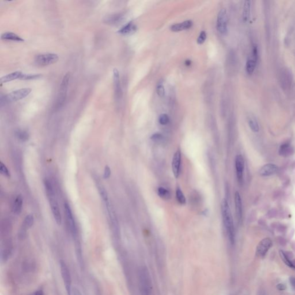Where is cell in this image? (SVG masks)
Instances as JSON below:
<instances>
[{
    "instance_id": "1",
    "label": "cell",
    "mask_w": 295,
    "mask_h": 295,
    "mask_svg": "<svg viewBox=\"0 0 295 295\" xmlns=\"http://www.w3.org/2000/svg\"><path fill=\"white\" fill-rule=\"evenodd\" d=\"M221 212L224 225L226 229L229 240L232 244H233L235 239V227L231 211L226 198L223 199L221 203Z\"/></svg>"
},
{
    "instance_id": "2",
    "label": "cell",
    "mask_w": 295,
    "mask_h": 295,
    "mask_svg": "<svg viewBox=\"0 0 295 295\" xmlns=\"http://www.w3.org/2000/svg\"><path fill=\"white\" fill-rule=\"evenodd\" d=\"M138 280L141 295H152V282L146 267L140 268L138 272Z\"/></svg>"
},
{
    "instance_id": "3",
    "label": "cell",
    "mask_w": 295,
    "mask_h": 295,
    "mask_svg": "<svg viewBox=\"0 0 295 295\" xmlns=\"http://www.w3.org/2000/svg\"><path fill=\"white\" fill-rule=\"evenodd\" d=\"M59 60L57 54L53 53H46L38 54L35 57V62L41 67H45L56 63Z\"/></svg>"
},
{
    "instance_id": "4",
    "label": "cell",
    "mask_w": 295,
    "mask_h": 295,
    "mask_svg": "<svg viewBox=\"0 0 295 295\" xmlns=\"http://www.w3.org/2000/svg\"><path fill=\"white\" fill-rule=\"evenodd\" d=\"M60 269L62 280L67 290V295L71 294V279L68 267L65 262L63 261H60Z\"/></svg>"
},
{
    "instance_id": "5",
    "label": "cell",
    "mask_w": 295,
    "mask_h": 295,
    "mask_svg": "<svg viewBox=\"0 0 295 295\" xmlns=\"http://www.w3.org/2000/svg\"><path fill=\"white\" fill-rule=\"evenodd\" d=\"M70 74L68 72L63 77L62 82L60 85V91L59 92V95L58 96V100L57 102V104L58 106H62L64 102L65 101V99L67 97V90L68 87L69 83L70 81Z\"/></svg>"
},
{
    "instance_id": "6",
    "label": "cell",
    "mask_w": 295,
    "mask_h": 295,
    "mask_svg": "<svg viewBox=\"0 0 295 295\" xmlns=\"http://www.w3.org/2000/svg\"><path fill=\"white\" fill-rule=\"evenodd\" d=\"M31 92V90L29 88H23L20 90H18L13 91L11 93L8 94L4 97V99L7 102H13L20 100L28 96Z\"/></svg>"
},
{
    "instance_id": "7",
    "label": "cell",
    "mask_w": 295,
    "mask_h": 295,
    "mask_svg": "<svg viewBox=\"0 0 295 295\" xmlns=\"http://www.w3.org/2000/svg\"><path fill=\"white\" fill-rule=\"evenodd\" d=\"M227 11L222 9L219 12L217 19V29L218 32L222 35H226L227 33Z\"/></svg>"
},
{
    "instance_id": "8",
    "label": "cell",
    "mask_w": 295,
    "mask_h": 295,
    "mask_svg": "<svg viewBox=\"0 0 295 295\" xmlns=\"http://www.w3.org/2000/svg\"><path fill=\"white\" fill-rule=\"evenodd\" d=\"M65 206V213H66V216L67 219V221L68 223L69 227L70 228V231L74 237L76 236L77 234V228L76 225L74 221V219L73 218V216L72 214V212L70 208V206H69L68 203H66L64 204Z\"/></svg>"
},
{
    "instance_id": "9",
    "label": "cell",
    "mask_w": 295,
    "mask_h": 295,
    "mask_svg": "<svg viewBox=\"0 0 295 295\" xmlns=\"http://www.w3.org/2000/svg\"><path fill=\"white\" fill-rule=\"evenodd\" d=\"M235 168L238 182L242 183L243 181V172L245 170V160L240 155H237L235 158Z\"/></svg>"
},
{
    "instance_id": "10",
    "label": "cell",
    "mask_w": 295,
    "mask_h": 295,
    "mask_svg": "<svg viewBox=\"0 0 295 295\" xmlns=\"http://www.w3.org/2000/svg\"><path fill=\"white\" fill-rule=\"evenodd\" d=\"M181 163V152L179 149L175 153L172 160V170L174 177L178 178L180 174Z\"/></svg>"
},
{
    "instance_id": "11",
    "label": "cell",
    "mask_w": 295,
    "mask_h": 295,
    "mask_svg": "<svg viewBox=\"0 0 295 295\" xmlns=\"http://www.w3.org/2000/svg\"><path fill=\"white\" fill-rule=\"evenodd\" d=\"M113 78L115 97L116 100H118L122 97V91L119 73L117 69H114Z\"/></svg>"
},
{
    "instance_id": "12",
    "label": "cell",
    "mask_w": 295,
    "mask_h": 295,
    "mask_svg": "<svg viewBox=\"0 0 295 295\" xmlns=\"http://www.w3.org/2000/svg\"><path fill=\"white\" fill-rule=\"evenodd\" d=\"M272 246V241L270 238H266L262 239L257 246L256 254L261 256H263Z\"/></svg>"
},
{
    "instance_id": "13",
    "label": "cell",
    "mask_w": 295,
    "mask_h": 295,
    "mask_svg": "<svg viewBox=\"0 0 295 295\" xmlns=\"http://www.w3.org/2000/svg\"><path fill=\"white\" fill-rule=\"evenodd\" d=\"M49 202L50 204V206L51 208V210L53 214L54 218L57 223L58 225H61L62 223V217L61 214V212L60 210V208L58 204L54 198V196L48 198Z\"/></svg>"
},
{
    "instance_id": "14",
    "label": "cell",
    "mask_w": 295,
    "mask_h": 295,
    "mask_svg": "<svg viewBox=\"0 0 295 295\" xmlns=\"http://www.w3.org/2000/svg\"><path fill=\"white\" fill-rule=\"evenodd\" d=\"M278 167L276 165L269 163L263 165L259 171V174L261 177H266L274 175L277 171Z\"/></svg>"
},
{
    "instance_id": "15",
    "label": "cell",
    "mask_w": 295,
    "mask_h": 295,
    "mask_svg": "<svg viewBox=\"0 0 295 295\" xmlns=\"http://www.w3.org/2000/svg\"><path fill=\"white\" fill-rule=\"evenodd\" d=\"M235 207L236 217L238 221L240 222L242 219V203L240 195L238 191L235 194Z\"/></svg>"
},
{
    "instance_id": "16",
    "label": "cell",
    "mask_w": 295,
    "mask_h": 295,
    "mask_svg": "<svg viewBox=\"0 0 295 295\" xmlns=\"http://www.w3.org/2000/svg\"><path fill=\"white\" fill-rule=\"evenodd\" d=\"M24 74L22 71H16L15 72H12L10 74H8L6 76H4L1 78V83H6L8 82H10L15 80H22Z\"/></svg>"
},
{
    "instance_id": "17",
    "label": "cell",
    "mask_w": 295,
    "mask_h": 295,
    "mask_svg": "<svg viewBox=\"0 0 295 295\" xmlns=\"http://www.w3.org/2000/svg\"><path fill=\"white\" fill-rule=\"evenodd\" d=\"M193 25V22L191 20H186L182 23H178L172 25L171 27V30L174 32H179L184 30L190 29Z\"/></svg>"
},
{
    "instance_id": "18",
    "label": "cell",
    "mask_w": 295,
    "mask_h": 295,
    "mask_svg": "<svg viewBox=\"0 0 295 295\" xmlns=\"http://www.w3.org/2000/svg\"><path fill=\"white\" fill-rule=\"evenodd\" d=\"M123 19V15L121 13L114 14L108 16L104 19V22L110 25H117L121 23Z\"/></svg>"
},
{
    "instance_id": "19",
    "label": "cell",
    "mask_w": 295,
    "mask_h": 295,
    "mask_svg": "<svg viewBox=\"0 0 295 295\" xmlns=\"http://www.w3.org/2000/svg\"><path fill=\"white\" fill-rule=\"evenodd\" d=\"M136 29V27L132 22H130L125 25H124L122 28H121L118 32L122 35H129L135 32Z\"/></svg>"
},
{
    "instance_id": "20",
    "label": "cell",
    "mask_w": 295,
    "mask_h": 295,
    "mask_svg": "<svg viewBox=\"0 0 295 295\" xmlns=\"http://www.w3.org/2000/svg\"><path fill=\"white\" fill-rule=\"evenodd\" d=\"M1 39L5 40V41H11L18 42H21L24 41V40L21 36H20L18 35H17L13 32H6L2 34Z\"/></svg>"
},
{
    "instance_id": "21",
    "label": "cell",
    "mask_w": 295,
    "mask_h": 295,
    "mask_svg": "<svg viewBox=\"0 0 295 295\" xmlns=\"http://www.w3.org/2000/svg\"><path fill=\"white\" fill-rule=\"evenodd\" d=\"M279 152L280 155L284 157H287L292 155L294 153V149L289 144L285 143L280 146Z\"/></svg>"
},
{
    "instance_id": "22",
    "label": "cell",
    "mask_w": 295,
    "mask_h": 295,
    "mask_svg": "<svg viewBox=\"0 0 295 295\" xmlns=\"http://www.w3.org/2000/svg\"><path fill=\"white\" fill-rule=\"evenodd\" d=\"M23 207V198L21 195H18L12 206V210L16 214H20Z\"/></svg>"
},
{
    "instance_id": "23",
    "label": "cell",
    "mask_w": 295,
    "mask_h": 295,
    "mask_svg": "<svg viewBox=\"0 0 295 295\" xmlns=\"http://www.w3.org/2000/svg\"><path fill=\"white\" fill-rule=\"evenodd\" d=\"M251 12V1H246L244 2L243 9V21L247 22L250 18Z\"/></svg>"
},
{
    "instance_id": "24",
    "label": "cell",
    "mask_w": 295,
    "mask_h": 295,
    "mask_svg": "<svg viewBox=\"0 0 295 295\" xmlns=\"http://www.w3.org/2000/svg\"><path fill=\"white\" fill-rule=\"evenodd\" d=\"M256 62L257 61L255 60L252 57L247 60L246 65V70L248 74H251L254 72L256 67Z\"/></svg>"
},
{
    "instance_id": "25",
    "label": "cell",
    "mask_w": 295,
    "mask_h": 295,
    "mask_svg": "<svg viewBox=\"0 0 295 295\" xmlns=\"http://www.w3.org/2000/svg\"><path fill=\"white\" fill-rule=\"evenodd\" d=\"M158 194L161 198L165 200H168L171 197L169 191L163 187H159L158 188Z\"/></svg>"
},
{
    "instance_id": "26",
    "label": "cell",
    "mask_w": 295,
    "mask_h": 295,
    "mask_svg": "<svg viewBox=\"0 0 295 295\" xmlns=\"http://www.w3.org/2000/svg\"><path fill=\"white\" fill-rule=\"evenodd\" d=\"M248 123L251 130L254 132L257 133L259 130V126L256 119L253 117L250 118L248 120Z\"/></svg>"
},
{
    "instance_id": "27",
    "label": "cell",
    "mask_w": 295,
    "mask_h": 295,
    "mask_svg": "<svg viewBox=\"0 0 295 295\" xmlns=\"http://www.w3.org/2000/svg\"><path fill=\"white\" fill-rule=\"evenodd\" d=\"M176 198L178 202L181 205H185L186 203V198L182 192L181 188L177 186L176 188Z\"/></svg>"
},
{
    "instance_id": "28",
    "label": "cell",
    "mask_w": 295,
    "mask_h": 295,
    "mask_svg": "<svg viewBox=\"0 0 295 295\" xmlns=\"http://www.w3.org/2000/svg\"><path fill=\"white\" fill-rule=\"evenodd\" d=\"M98 189H99V192L100 193V195L104 203H106L109 201L108 194H107L106 189L102 185L98 186Z\"/></svg>"
},
{
    "instance_id": "29",
    "label": "cell",
    "mask_w": 295,
    "mask_h": 295,
    "mask_svg": "<svg viewBox=\"0 0 295 295\" xmlns=\"http://www.w3.org/2000/svg\"><path fill=\"white\" fill-rule=\"evenodd\" d=\"M16 136L21 141H25L28 139V133L24 130H19L16 132Z\"/></svg>"
},
{
    "instance_id": "30",
    "label": "cell",
    "mask_w": 295,
    "mask_h": 295,
    "mask_svg": "<svg viewBox=\"0 0 295 295\" xmlns=\"http://www.w3.org/2000/svg\"><path fill=\"white\" fill-rule=\"evenodd\" d=\"M34 216L32 214L27 215L24 220V226L26 228H30L34 224Z\"/></svg>"
},
{
    "instance_id": "31",
    "label": "cell",
    "mask_w": 295,
    "mask_h": 295,
    "mask_svg": "<svg viewBox=\"0 0 295 295\" xmlns=\"http://www.w3.org/2000/svg\"><path fill=\"white\" fill-rule=\"evenodd\" d=\"M170 118L166 114H163L160 115L159 118V123L162 125H165L169 123Z\"/></svg>"
},
{
    "instance_id": "32",
    "label": "cell",
    "mask_w": 295,
    "mask_h": 295,
    "mask_svg": "<svg viewBox=\"0 0 295 295\" xmlns=\"http://www.w3.org/2000/svg\"><path fill=\"white\" fill-rule=\"evenodd\" d=\"M42 76L39 74H24L23 78L22 80H36Z\"/></svg>"
},
{
    "instance_id": "33",
    "label": "cell",
    "mask_w": 295,
    "mask_h": 295,
    "mask_svg": "<svg viewBox=\"0 0 295 295\" xmlns=\"http://www.w3.org/2000/svg\"><path fill=\"white\" fill-rule=\"evenodd\" d=\"M0 171H1V174H2L4 176L6 177H10V173H9L8 169L7 168L6 165L2 162H1V164H0Z\"/></svg>"
},
{
    "instance_id": "34",
    "label": "cell",
    "mask_w": 295,
    "mask_h": 295,
    "mask_svg": "<svg viewBox=\"0 0 295 295\" xmlns=\"http://www.w3.org/2000/svg\"><path fill=\"white\" fill-rule=\"evenodd\" d=\"M206 39V33L205 31H201L198 39H197V43L199 45H202L205 42Z\"/></svg>"
},
{
    "instance_id": "35",
    "label": "cell",
    "mask_w": 295,
    "mask_h": 295,
    "mask_svg": "<svg viewBox=\"0 0 295 295\" xmlns=\"http://www.w3.org/2000/svg\"><path fill=\"white\" fill-rule=\"evenodd\" d=\"M156 91H157L158 95L160 97H164V96L165 95V89H164V87L162 83H160L158 84V85L157 86Z\"/></svg>"
},
{
    "instance_id": "36",
    "label": "cell",
    "mask_w": 295,
    "mask_h": 295,
    "mask_svg": "<svg viewBox=\"0 0 295 295\" xmlns=\"http://www.w3.org/2000/svg\"><path fill=\"white\" fill-rule=\"evenodd\" d=\"M111 175V170H110V168L108 166V165H106L104 168V174H103V178L104 179H108L110 178Z\"/></svg>"
},
{
    "instance_id": "37",
    "label": "cell",
    "mask_w": 295,
    "mask_h": 295,
    "mask_svg": "<svg viewBox=\"0 0 295 295\" xmlns=\"http://www.w3.org/2000/svg\"><path fill=\"white\" fill-rule=\"evenodd\" d=\"M162 138H163V136L160 133H155L151 137V139L152 140L155 141H160L161 139H162Z\"/></svg>"
},
{
    "instance_id": "38",
    "label": "cell",
    "mask_w": 295,
    "mask_h": 295,
    "mask_svg": "<svg viewBox=\"0 0 295 295\" xmlns=\"http://www.w3.org/2000/svg\"><path fill=\"white\" fill-rule=\"evenodd\" d=\"M73 295H83L81 291L77 288L74 287L73 289Z\"/></svg>"
},
{
    "instance_id": "39",
    "label": "cell",
    "mask_w": 295,
    "mask_h": 295,
    "mask_svg": "<svg viewBox=\"0 0 295 295\" xmlns=\"http://www.w3.org/2000/svg\"><path fill=\"white\" fill-rule=\"evenodd\" d=\"M277 288L280 291H284V290H285L286 289V287L284 284H278L277 286Z\"/></svg>"
},
{
    "instance_id": "40",
    "label": "cell",
    "mask_w": 295,
    "mask_h": 295,
    "mask_svg": "<svg viewBox=\"0 0 295 295\" xmlns=\"http://www.w3.org/2000/svg\"><path fill=\"white\" fill-rule=\"evenodd\" d=\"M289 281H290V283L291 284V285H292L294 287H295V277H291L289 278Z\"/></svg>"
},
{
    "instance_id": "41",
    "label": "cell",
    "mask_w": 295,
    "mask_h": 295,
    "mask_svg": "<svg viewBox=\"0 0 295 295\" xmlns=\"http://www.w3.org/2000/svg\"><path fill=\"white\" fill-rule=\"evenodd\" d=\"M185 65L186 66H190L191 65V61L189 60H186L185 61Z\"/></svg>"
},
{
    "instance_id": "42",
    "label": "cell",
    "mask_w": 295,
    "mask_h": 295,
    "mask_svg": "<svg viewBox=\"0 0 295 295\" xmlns=\"http://www.w3.org/2000/svg\"><path fill=\"white\" fill-rule=\"evenodd\" d=\"M43 295V292H42V291H38V292H36V293L35 294V295Z\"/></svg>"
},
{
    "instance_id": "43",
    "label": "cell",
    "mask_w": 295,
    "mask_h": 295,
    "mask_svg": "<svg viewBox=\"0 0 295 295\" xmlns=\"http://www.w3.org/2000/svg\"><path fill=\"white\" fill-rule=\"evenodd\" d=\"M207 213H208V210H207V209H206V210H204L203 211V215H204V216H206V215L207 214Z\"/></svg>"
},
{
    "instance_id": "44",
    "label": "cell",
    "mask_w": 295,
    "mask_h": 295,
    "mask_svg": "<svg viewBox=\"0 0 295 295\" xmlns=\"http://www.w3.org/2000/svg\"><path fill=\"white\" fill-rule=\"evenodd\" d=\"M292 263L293 267H294V266H295V260H294V261H293V262H292Z\"/></svg>"
}]
</instances>
